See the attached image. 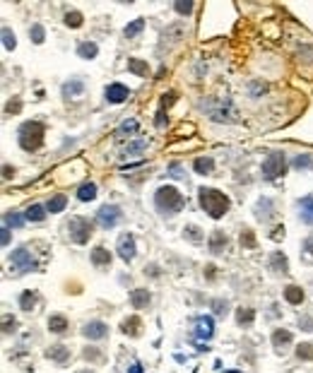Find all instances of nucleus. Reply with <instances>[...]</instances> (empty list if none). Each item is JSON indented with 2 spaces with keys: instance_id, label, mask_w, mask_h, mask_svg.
I'll return each instance as SVG.
<instances>
[{
  "instance_id": "f257e3e1",
  "label": "nucleus",
  "mask_w": 313,
  "mask_h": 373,
  "mask_svg": "<svg viewBox=\"0 0 313 373\" xmlns=\"http://www.w3.org/2000/svg\"><path fill=\"white\" fill-rule=\"evenodd\" d=\"M200 207L205 209L212 219H222L229 212V198L215 188H200Z\"/></svg>"
},
{
  "instance_id": "f03ea898",
  "label": "nucleus",
  "mask_w": 313,
  "mask_h": 373,
  "mask_svg": "<svg viewBox=\"0 0 313 373\" xmlns=\"http://www.w3.org/2000/svg\"><path fill=\"white\" fill-rule=\"evenodd\" d=\"M154 205H157V209H159L162 214L173 217V214H178V212L183 209L185 200L173 186H162L157 193H154Z\"/></svg>"
},
{
  "instance_id": "7ed1b4c3",
  "label": "nucleus",
  "mask_w": 313,
  "mask_h": 373,
  "mask_svg": "<svg viewBox=\"0 0 313 373\" xmlns=\"http://www.w3.org/2000/svg\"><path fill=\"white\" fill-rule=\"evenodd\" d=\"M17 135H20V147L24 152H34L43 144V125L39 121H27Z\"/></svg>"
},
{
  "instance_id": "20e7f679",
  "label": "nucleus",
  "mask_w": 313,
  "mask_h": 373,
  "mask_svg": "<svg viewBox=\"0 0 313 373\" xmlns=\"http://www.w3.org/2000/svg\"><path fill=\"white\" fill-rule=\"evenodd\" d=\"M92 221L85 219V217H73L70 224H68V236H70V241L77 243V246H82V243L89 241V236H92Z\"/></svg>"
},
{
  "instance_id": "39448f33",
  "label": "nucleus",
  "mask_w": 313,
  "mask_h": 373,
  "mask_svg": "<svg viewBox=\"0 0 313 373\" xmlns=\"http://www.w3.org/2000/svg\"><path fill=\"white\" fill-rule=\"evenodd\" d=\"M260 171H263V176L265 178H280V176H284V171H287V157H284V152H275L270 154L265 162H263V166H260Z\"/></svg>"
},
{
  "instance_id": "423d86ee",
  "label": "nucleus",
  "mask_w": 313,
  "mask_h": 373,
  "mask_svg": "<svg viewBox=\"0 0 313 373\" xmlns=\"http://www.w3.org/2000/svg\"><path fill=\"white\" fill-rule=\"evenodd\" d=\"M12 270L17 274H24V272H32L34 267H36V263H34L32 253L27 251V248H17V251H12Z\"/></svg>"
},
{
  "instance_id": "0eeeda50",
  "label": "nucleus",
  "mask_w": 313,
  "mask_h": 373,
  "mask_svg": "<svg viewBox=\"0 0 313 373\" xmlns=\"http://www.w3.org/2000/svg\"><path fill=\"white\" fill-rule=\"evenodd\" d=\"M97 219H99V224H101V227H106V229L116 227L118 219H120V207H118V205H104V207H99Z\"/></svg>"
},
{
  "instance_id": "6e6552de",
  "label": "nucleus",
  "mask_w": 313,
  "mask_h": 373,
  "mask_svg": "<svg viewBox=\"0 0 313 373\" xmlns=\"http://www.w3.org/2000/svg\"><path fill=\"white\" fill-rule=\"evenodd\" d=\"M104 97H106V101H111V104H123V101L130 97V89L126 87V85H120V82H111V85L104 89Z\"/></svg>"
},
{
  "instance_id": "1a4fd4ad",
  "label": "nucleus",
  "mask_w": 313,
  "mask_h": 373,
  "mask_svg": "<svg viewBox=\"0 0 313 373\" xmlns=\"http://www.w3.org/2000/svg\"><path fill=\"white\" fill-rule=\"evenodd\" d=\"M116 251L123 260H133L135 258V253H138V246H135V236L133 234H123L118 239V246H116Z\"/></svg>"
},
{
  "instance_id": "9d476101",
  "label": "nucleus",
  "mask_w": 313,
  "mask_h": 373,
  "mask_svg": "<svg viewBox=\"0 0 313 373\" xmlns=\"http://www.w3.org/2000/svg\"><path fill=\"white\" fill-rule=\"evenodd\" d=\"M212 332H215V323H212V318H210V316H200L198 323H195V335H198L200 340H210Z\"/></svg>"
},
{
  "instance_id": "9b49d317",
  "label": "nucleus",
  "mask_w": 313,
  "mask_h": 373,
  "mask_svg": "<svg viewBox=\"0 0 313 373\" xmlns=\"http://www.w3.org/2000/svg\"><path fill=\"white\" fill-rule=\"evenodd\" d=\"M106 325L101 323V320H92V323H87L85 330H82V335L89 337V340H101V337H106Z\"/></svg>"
},
{
  "instance_id": "f8f14e48",
  "label": "nucleus",
  "mask_w": 313,
  "mask_h": 373,
  "mask_svg": "<svg viewBox=\"0 0 313 373\" xmlns=\"http://www.w3.org/2000/svg\"><path fill=\"white\" fill-rule=\"evenodd\" d=\"M210 253H215V255H219V253H224L227 251V246H229V239H227V234L224 231H215L212 236H210Z\"/></svg>"
},
{
  "instance_id": "ddd939ff",
  "label": "nucleus",
  "mask_w": 313,
  "mask_h": 373,
  "mask_svg": "<svg viewBox=\"0 0 313 373\" xmlns=\"http://www.w3.org/2000/svg\"><path fill=\"white\" fill-rule=\"evenodd\" d=\"M46 359L63 363V361H68V359H70V349H68V347H63V344H53V347H48V349H46Z\"/></svg>"
},
{
  "instance_id": "4468645a",
  "label": "nucleus",
  "mask_w": 313,
  "mask_h": 373,
  "mask_svg": "<svg viewBox=\"0 0 313 373\" xmlns=\"http://www.w3.org/2000/svg\"><path fill=\"white\" fill-rule=\"evenodd\" d=\"M92 265H94V267H106V265H111V253H108L104 246H97V248L92 251Z\"/></svg>"
},
{
  "instance_id": "2eb2a0df",
  "label": "nucleus",
  "mask_w": 313,
  "mask_h": 373,
  "mask_svg": "<svg viewBox=\"0 0 313 373\" xmlns=\"http://www.w3.org/2000/svg\"><path fill=\"white\" fill-rule=\"evenodd\" d=\"M77 198L82 200V202H89V200L97 198V183H92V181H85L82 186L77 188Z\"/></svg>"
},
{
  "instance_id": "dca6fc26",
  "label": "nucleus",
  "mask_w": 313,
  "mask_h": 373,
  "mask_svg": "<svg viewBox=\"0 0 313 373\" xmlns=\"http://www.w3.org/2000/svg\"><path fill=\"white\" fill-rule=\"evenodd\" d=\"M140 328H142V320L138 318V316H130V318L123 320V325H120V330H123L126 335H130V337H138V335H140Z\"/></svg>"
},
{
  "instance_id": "f3484780",
  "label": "nucleus",
  "mask_w": 313,
  "mask_h": 373,
  "mask_svg": "<svg viewBox=\"0 0 313 373\" xmlns=\"http://www.w3.org/2000/svg\"><path fill=\"white\" fill-rule=\"evenodd\" d=\"M299 209H301V219L306 224H313V195H306V198L299 200Z\"/></svg>"
},
{
  "instance_id": "a211bd4d",
  "label": "nucleus",
  "mask_w": 313,
  "mask_h": 373,
  "mask_svg": "<svg viewBox=\"0 0 313 373\" xmlns=\"http://www.w3.org/2000/svg\"><path fill=\"white\" fill-rule=\"evenodd\" d=\"M130 304H133V308H145L147 304H150V291L147 289H135L133 294H130Z\"/></svg>"
},
{
  "instance_id": "6ab92c4d",
  "label": "nucleus",
  "mask_w": 313,
  "mask_h": 373,
  "mask_svg": "<svg viewBox=\"0 0 313 373\" xmlns=\"http://www.w3.org/2000/svg\"><path fill=\"white\" fill-rule=\"evenodd\" d=\"M284 299L292 304V306H299L303 301V289L301 286H296V284H289L287 289H284Z\"/></svg>"
},
{
  "instance_id": "aec40b11",
  "label": "nucleus",
  "mask_w": 313,
  "mask_h": 373,
  "mask_svg": "<svg viewBox=\"0 0 313 373\" xmlns=\"http://www.w3.org/2000/svg\"><path fill=\"white\" fill-rule=\"evenodd\" d=\"M82 89H85L82 80H70L68 85H63V97L65 99H73L77 94H82Z\"/></svg>"
},
{
  "instance_id": "412c9836",
  "label": "nucleus",
  "mask_w": 313,
  "mask_h": 373,
  "mask_svg": "<svg viewBox=\"0 0 313 373\" xmlns=\"http://www.w3.org/2000/svg\"><path fill=\"white\" fill-rule=\"evenodd\" d=\"M128 70L133 75H140V77H147L150 67H147V60H140V58H130L128 60Z\"/></svg>"
},
{
  "instance_id": "4be33fe9",
  "label": "nucleus",
  "mask_w": 313,
  "mask_h": 373,
  "mask_svg": "<svg viewBox=\"0 0 313 373\" xmlns=\"http://www.w3.org/2000/svg\"><path fill=\"white\" fill-rule=\"evenodd\" d=\"M48 330L55 332V335H63L65 330H68V318L65 316H51L48 318Z\"/></svg>"
},
{
  "instance_id": "5701e85b",
  "label": "nucleus",
  "mask_w": 313,
  "mask_h": 373,
  "mask_svg": "<svg viewBox=\"0 0 313 373\" xmlns=\"http://www.w3.org/2000/svg\"><path fill=\"white\" fill-rule=\"evenodd\" d=\"M77 53L82 55V58H87V60H92V58H97L99 48L94 41H82V44L77 46Z\"/></svg>"
},
{
  "instance_id": "b1692460",
  "label": "nucleus",
  "mask_w": 313,
  "mask_h": 373,
  "mask_svg": "<svg viewBox=\"0 0 313 373\" xmlns=\"http://www.w3.org/2000/svg\"><path fill=\"white\" fill-rule=\"evenodd\" d=\"M65 205H68V198L65 195H53V198L46 202V209L51 212V214H58V212H63Z\"/></svg>"
},
{
  "instance_id": "393cba45",
  "label": "nucleus",
  "mask_w": 313,
  "mask_h": 373,
  "mask_svg": "<svg viewBox=\"0 0 313 373\" xmlns=\"http://www.w3.org/2000/svg\"><path fill=\"white\" fill-rule=\"evenodd\" d=\"M289 342H292V332H289V330H275V332H272V344H275L277 349H280V347H287Z\"/></svg>"
},
{
  "instance_id": "a878e982",
  "label": "nucleus",
  "mask_w": 313,
  "mask_h": 373,
  "mask_svg": "<svg viewBox=\"0 0 313 373\" xmlns=\"http://www.w3.org/2000/svg\"><path fill=\"white\" fill-rule=\"evenodd\" d=\"M193 169L198 171V174H210V171L215 169V162H212V157H198Z\"/></svg>"
},
{
  "instance_id": "bb28decb",
  "label": "nucleus",
  "mask_w": 313,
  "mask_h": 373,
  "mask_svg": "<svg viewBox=\"0 0 313 373\" xmlns=\"http://www.w3.org/2000/svg\"><path fill=\"white\" fill-rule=\"evenodd\" d=\"M46 212H48V209L43 207V205H29L27 214H24V219H29V221H41L43 217H46Z\"/></svg>"
},
{
  "instance_id": "cd10ccee",
  "label": "nucleus",
  "mask_w": 313,
  "mask_h": 373,
  "mask_svg": "<svg viewBox=\"0 0 313 373\" xmlns=\"http://www.w3.org/2000/svg\"><path fill=\"white\" fill-rule=\"evenodd\" d=\"M256 212H258V219H270L272 217V202L268 198L258 200V205H256Z\"/></svg>"
},
{
  "instance_id": "c85d7f7f",
  "label": "nucleus",
  "mask_w": 313,
  "mask_h": 373,
  "mask_svg": "<svg viewBox=\"0 0 313 373\" xmlns=\"http://www.w3.org/2000/svg\"><path fill=\"white\" fill-rule=\"evenodd\" d=\"M256 320V311L253 308H238L236 311V323L238 325H251Z\"/></svg>"
},
{
  "instance_id": "c756f323",
  "label": "nucleus",
  "mask_w": 313,
  "mask_h": 373,
  "mask_svg": "<svg viewBox=\"0 0 313 373\" xmlns=\"http://www.w3.org/2000/svg\"><path fill=\"white\" fill-rule=\"evenodd\" d=\"M34 306H36V291H22L20 296L22 311H34Z\"/></svg>"
},
{
  "instance_id": "7c9ffc66",
  "label": "nucleus",
  "mask_w": 313,
  "mask_h": 373,
  "mask_svg": "<svg viewBox=\"0 0 313 373\" xmlns=\"http://www.w3.org/2000/svg\"><path fill=\"white\" fill-rule=\"evenodd\" d=\"M142 27H145V20L142 17H138V20H133V22L123 29V36H128V39H133V36H138V34L142 32Z\"/></svg>"
},
{
  "instance_id": "2f4dec72",
  "label": "nucleus",
  "mask_w": 313,
  "mask_h": 373,
  "mask_svg": "<svg viewBox=\"0 0 313 373\" xmlns=\"http://www.w3.org/2000/svg\"><path fill=\"white\" fill-rule=\"evenodd\" d=\"M270 265H272V270H280L282 274H284V272H287V270H289V267H287V258H284L282 253H272Z\"/></svg>"
},
{
  "instance_id": "473e14b6",
  "label": "nucleus",
  "mask_w": 313,
  "mask_h": 373,
  "mask_svg": "<svg viewBox=\"0 0 313 373\" xmlns=\"http://www.w3.org/2000/svg\"><path fill=\"white\" fill-rule=\"evenodd\" d=\"M296 356H299L301 361H313V344H308V342L299 344V347H296Z\"/></svg>"
},
{
  "instance_id": "72a5a7b5",
  "label": "nucleus",
  "mask_w": 313,
  "mask_h": 373,
  "mask_svg": "<svg viewBox=\"0 0 313 373\" xmlns=\"http://www.w3.org/2000/svg\"><path fill=\"white\" fill-rule=\"evenodd\" d=\"M82 20H85V17H82V12H77V10H73V12H68V15H65V24H68V27H73V29H77V27L82 24Z\"/></svg>"
},
{
  "instance_id": "f704fd0d",
  "label": "nucleus",
  "mask_w": 313,
  "mask_h": 373,
  "mask_svg": "<svg viewBox=\"0 0 313 373\" xmlns=\"http://www.w3.org/2000/svg\"><path fill=\"white\" fill-rule=\"evenodd\" d=\"M22 224H24V219L20 217V212H8V214H5V227H8V229H10V227L17 229Z\"/></svg>"
},
{
  "instance_id": "c9c22d12",
  "label": "nucleus",
  "mask_w": 313,
  "mask_h": 373,
  "mask_svg": "<svg viewBox=\"0 0 313 373\" xmlns=\"http://www.w3.org/2000/svg\"><path fill=\"white\" fill-rule=\"evenodd\" d=\"M29 39H32L34 44H43V39H46V32H43L41 24H34L32 29H29Z\"/></svg>"
},
{
  "instance_id": "e433bc0d",
  "label": "nucleus",
  "mask_w": 313,
  "mask_h": 373,
  "mask_svg": "<svg viewBox=\"0 0 313 373\" xmlns=\"http://www.w3.org/2000/svg\"><path fill=\"white\" fill-rule=\"evenodd\" d=\"M145 147H147V140H135V142H130V144H128V150H126V157H135V154H140Z\"/></svg>"
},
{
  "instance_id": "4c0bfd02",
  "label": "nucleus",
  "mask_w": 313,
  "mask_h": 373,
  "mask_svg": "<svg viewBox=\"0 0 313 373\" xmlns=\"http://www.w3.org/2000/svg\"><path fill=\"white\" fill-rule=\"evenodd\" d=\"M135 130H138V121H135V118H130V121H123V123H120V128L116 130V135L120 137V135H126V132L130 135V132H135Z\"/></svg>"
},
{
  "instance_id": "58836bf2",
  "label": "nucleus",
  "mask_w": 313,
  "mask_h": 373,
  "mask_svg": "<svg viewBox=\"0 0 313 373\" xmlns=\"http://www.w3.org/2000/svg\"><path fill=\"white\" fill-rule=\"evenodd\" d=\"M241 246H243V248H256V236H253L251 229L241 231Z\"/></svg>"
},
{
  "instance_id": "ea45409f",
  "label": "nucleus",
  "mask_w": 313,
  "mask_h": 373,
  "mask_svg": "<svg viewBox=\"0 0 313 373\" xmlns=\"http://www.w3.org/2000/svg\"><path fill=\"white\" fill-rule=\"evenodd\" d=\"M3 46H5L8 51H12V48L17 46V41H15V34H12L8 27H3Z\"/></svg>"
},
{
  "instance_id": "a19ab883",
  "label": "nucleus",
  "mask_w": 313,
  "mask_h": 373,
  "mask_svg": "<svg viewBox=\"0 0 313 373\" xmlns=\"http://www.w3.org/2000/svg\"><path fill=\"white\" fill-rule=\"evenodd\" d=\"M173 10L178 12V15H191V12H193V3H191V0H178V3L173 5Z\"/></svg>"
},
{
  "instance_id": "79ce46f5",
  "label": "nucleus",
  "mask_w": 313,
  "mask_h": 373,
  "mask_svg": "<svg viewBox=\"0 0 313 373\" xmlns=\"http://www.w3.org/2000/svg\"><path fill=\"white\" fill-rule=\"evenodd\" d=\"M294 166H296V169H311V166H313V159L308 157V154H299V157L294 159Z\"/></svg>"
},
{
  "instance_id": "37998d69",
  "label": "nucleus",
  "mask_w": 313,
  "mask_h": 373,
  "mask_svg": "<svg viewBox=\"0 0 313 373\" xmlns=\"http://www.w3.org/2000/svg\"><path fill=\"white\" fill-rule=\"evenodd\" d=\"M183 234L188 236V239H191V241H195V243L203 241V236H200V229H198V227H193V224H191V227H185Z\"/></svg>"
},
{
  "instance_id": "c03bdc74",
  "label": "nucleus",
  "mask_w": 313,
  "mask_h": 373,
  "mask_svg": "<svg viewBox=\"0 0 313 373\" xmlns=\"http://www.w3.org/2000/svg\"><path fill=\"white\" fill-rule=\"evenodd\" d=\"M85 359H87V361H99V359H101V354L97 351V347H87V349H85Z\"/></svg>"
},
{
  "instance_id": "a18cd8bd",
  "label": "nucleus",
  "mask_w": 313,
  "mask_h": 373,
  "mask_svg": "<svg viewBox=\"0 0 313 373\" xmlns=\"http://www.w3.org/2000/svg\"><path fill=\"white\" fill-rule=\"evenodd\" d=\"M212 308H215L217 313H227L229 304H227V301H222V299H215V301H212Z\"/></svg>"
},
{
  "instance_id": "49530a36",
  "label": "nucleus",
  "mask_w": 313,
  "mask_h": 373,
  "mask_svg": "<svg viewBox=\"0 0 313 373\" xmlns=\"http://www.w3.org/2000/svg\"><path fill=\"white\" fill-rule=\"evenodd\" d=\"M169 121V118H166V113H164V109H159L157 111V118H154V125H157V128H164V123Z\"/></svg>"
},
{
  "instance_id": "de8ad7c7",
  "label": "nucleus",
  "mask_w": 313,
  "mask_h": 373,
  "mask_svg": "<svg viewBox=\"0 0 313 373\" xmlns=\"http://www.w3.org/2000/svg\"><path fill=\"white\" fill-rule=\"evenodd\" d=\"M169 174H171L173 178H183V169H181V164H171L169 166Z\"/></svg>"
},
{
  "instance_id": "09e8293b",
  "label": "nucleus",
  "mask_w": 313,
  "mask_h": 373,
  "mask_svg": "<svg viewBox=\"0 0 313 373\" xmlns=\"http://www.w3.org/2000/svg\"><path fill=\"white\" fill-rule=\"evenodd\" d=\"M20 109H22V104L17 99L15 101H10V104H8V106H5V111H8V113H20Z\"/></svg>"
},
{
  "instance_id": "8fccbe9b",
  "label": "nucleus",
  "mask_w": 313,
  "mask_h": 373,
  "mask_svg": "<svg viewBox=\"0 0 313 373\" xmlns=\"http://www.w3.org/2000/svg\"><path fill=\"white\" fill-rule=\"evenodd\" d=\"M173 99H176V94H173V92H169V94H164V97H162V109H166V106H171Z\"/></svg>"
},
{
  "instance_id": "3c124183",
  "label": "nucleus",
  "mask_w": 313,
  "mask_h": 373,
  "mask_svg": "<svg viewBox=\"0 0 313 373\" xmlns=\"http://www.w3.org/2000/svg\"><path fill=\"white\" fill-rule=\"evenodd\" d=\"M0 234H3V236H0L3 246H8V243H10V229H8V227H3V231H0Z\"/></svg>"
},
{
  "instance_id": "603ef678",
  "label": "nucleus",
  "mask_w": 313,
  "mask_h": 373,
  "mask_svg": "<svg viewBox=\"0 0 313 373\" xmlns=\"http://www.w3.org/2000/svg\"><path fill=\"white\" fill-rule=\"evenodd\" d=\"M303 251L308 253V255H313V236H311V239H306V241H303Z\"/></svg>"
},
{
  "instance_id": "864d4df0",
  "label": "nucleus",
  "mask_w": 313,
  "mask_h": 373,
  "mask_svg": "<svg viewBox=\"0 0 313 373\" xmlns=\"http://www.w3.org/2000/svg\"><path fill=\"white\" fill-rule=\"evenodd\" d=\"M205 272H207V279H215V265H207Z\"/></svg>"
},
{
  "instance_id": "5fc2aeb1",
  "label": "nucleus",
  "mask_w": 313,
  "mask_h": 373,
  "mask_svg": "<svg viewBox=\"0 0 313 373\" xmlns=\"http://www.w3.org/2000/svg\"><path fill=\"white\" fill-rule=\"evenodd\" d=\"M280 236H284V227H277V229L272 231V239H280Z\"/></svg>"
},
{
  "instance_id": "6e6d98bb",
  "label": "nucleus",
  "mask_w": 313,
  "mask_h": 373,
  "mask_svg": "<svg viewBox=\"0 0 313 373\" xmlns=\"http://www.w3.org/2000/svg\"><path fill=\"white\" fill-rule=\"evenodd\" d=\"M130 373H142V366L140 363H133V366H130Z\"/></svg>"
},
{
  "instance_id": "4d7b16f0",
  "label": "nucleus",
  "mask_w": 313,
  "mask_h": 373,
  "mask_svg": "<svg viewBox=\"0 0 313 373\" xmlns=\"http://www.w3.org/2000/svg\"><path fill=\"white\" fill-rule=\"evenodd\" d=\"M3 174H5V178H12V176H10V174H15V171H12L10 166H5V169H3Z\"/></svg>"
},
{
  "instance_id": "13d9d810",
  "label": "nucleus",
  "mask_w": 313,
  "mask_h": 373,
  "mask_svg": "<svg viewBox=\"0 0 313 373\" xmlns=\"http://www.w3.org/2000/svg\"><path fill=\"white\" fill-rule=\"evenodd\" d=\"M77 373H94V371H89V368H82V371H77Z\"/></svg>"
}]
</instances>
